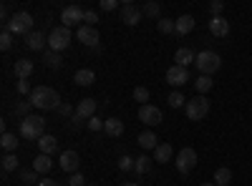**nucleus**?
Returning <instances> with one entry per match:
<instances>
[{"label": "nucleus", "instance_id": "nucleus-50", "mask_svg": "<svg viewBox=\"0 0 252 186\" xmlns=\"http://www.w3.org/2000/svg\"><path fill=\"white\" fill-rule=\"evenodd\" d=\"M121 186H139V184H121Z\"/></svg>", "mask_w": 252, "mask_h": 186}, {"label": "nucleus", "instance_id": "nucleus-49", "mask_svg": "<svg viewBox=\"0 0 252 186\" xmlns=\"http://www.w3.org/2000/svg\"><path fill=\"white\" fill-rule=\"evenodd\" d=\"M199 186H215V184H209V181H207V184H199Z\"/></svg>", "mask_w": 252, "mask_h": 186}, {"label": "nucleus", "instance_id": "nucleus-37", "mask_svg": "<svg viewBox=\"0 0 252 186\" xmlns=\"http://www.w3.org/2000/svg\"><path fill=\"white\" fill-rule=\"evenodd\" d=\"M134 101H139L141 106H144V103L149 101V88H144V86H136V88H134Z\"/></svg>", "mask_w": 252, "mask_h": 186}, {"label": "nucleus", "instance_id": "nucleus-8", "mask_svg": "<svg viewBox=\"0 0 252 186\" xmlns=\"http://www.w3.org/2000/svg\"><path fill=\"white\" fill-rule=\"evenodd\" d=\"M139 121L146 123V126H159L161 123V108L152 106V103H144L139 108Z\"/></svg>", "mask_w": 252, "mask_h": 186}, {"label": "nucleus", "instance_id": "nucleus-19", "mask_svg": "<svg viewBox=\"0 0 252 186\" xmlns=\"http://www.w3.org/2000/svg\"><path fill=\"white\" fill-rule=\"evenodd\" d=\"M159 138H157V133L154 131H144V133H139V138H136V143L144 149V151H152V149H157L159 143H157Z\"/></svg>", "mask_w": 252, "mask_h": 186}, {"label": "nucleus", "instance_id": "nucleus-44", "mask_svg": "<svg viewBox=\"0 0 252 186\" xmlns=\"http://www.w3.org/2000/svg\"><path fill=\"white\" fill-rule=\"evenodd\" d=\"M71 123H73V129L78 131V129H83V126H86L89 121H86V118H81L78 113H73V116H71Z\"/></svg>", "mask_w": 252, "mask_h": 186}, {"label": "nucleus", "instance_id": "nucleus-41", "mask_svg": "<svg viewBox=\"0 0 252 186\" xmlns=\"http://www.w3.org/2000/svg\"><path fill=\"white\" fill-rule=\"evenodd\" d=\"M86 129H89V131H94V133H96V131H103V121H101L98 116H94V118H89Z\"/></svg>", "mask_w": 252, "mask_h": 186}, {"label": "nucleus", "instance_id": "nucleus-4", "mask_svg": "<svg viewBox=\"0 0 252 186\" xmlns=\"http://www.w3.org/2000/svg\"><path fill=\"white\" fill-rule=\"evenodd\" d=\"M194 63H197L199 76H212V73H217V71H220V66H222V58H220L215 51H199Z\"/></svg>", "mask_w": 252, "mask_h": 186}, {"label": "nucleus", "instance_id": "nucleus-35", "mask_svg": "<svg viewBox=\"0 0 252 186\" xmlns=\"http://www.w3.org/2000/svg\"><path fill=\"white\" fill-rule=\"evenodd\" d=\"M141 13H144V15H149V18H157V15L161 13V5L152 0V3H146V5L141 8Z\"/></svg>", "mask_w": 252, "mask_h": 186}, {"label": "nucleus", "instance_id": "nucleus-25", "mask_svg": "<svg viewBox=\"0 0 252 186\" xmlns=\"http://www.w3.org/2000/svg\"><path fill=\"white\" fill-rule=\"evenodd\" d=\"M73 80H76V86H91L94 80H96V73L91 68H81V71H76Z\"/></svg>", "mask_w": 252, "mask_h": 186}, {"label": "nucleus", "instance_id": "nucleus-26", "mask_svg": "<svg viewBox=\"0 0 252 186\" xmlns=\"http://www.w3.org/2000/svg\"><path fill=\"white\" fill-rule=\"evenodd\" d=\"M212 88H215L212 76H199V78L194 80V91H197V96H204V93H209Z\"/></svg>", "mask_w": 252, "mask_h": 186}, {"label": "nucleus", "instance_id": "nucleus-20", "mask_svg": "<svg viewBox=\"0 0 252 186\" xmlns=\"http://www.w3.org/2000/svg\"><path fill=\"white\" fill-rule=\"evenodd\" d=\"M174 23H177V35H189L194 30V18L192 15H179Z\"/></svg>", "mask_w": 252, "mask_h": 186}, {"label": "nucleus", "instance_id": "nucleus-2", "mask_svg": "<svg viewBox=\"0 0 252 186\" xmlns=\"http://www.w3.org/2000/svg\"><path fill=\"white\" fill-rule=\"evenodd\" d=\"M33 26H35L33 15L26 13V10H20V13L10 15V20L5 23V30H8L10 35H26V38H28V35L33 33Z\"/></svg>", "mask_w": 252, "mask_h": 186}, {"label": "nucleus", "instance_id": "nucleus-13", "mask_svg": "<svg viewBox=\"0 0 252 186\" xmlns=\"http://www.w3.org/2000/svg\"><path fill=\"white\" fill-rule=\"evenodd\" d=\"M78 154L76 151H63L61 159H58V166L66 171V174H78Z\"/></svg>", "mask_w": 252, "mask_h": 186}, {"label": "nucleus", "instance_id": "nucleus-17", "mask_svg": "<svg viewBox=\"0 0 252 186\" xmlns=\"http://www.w3.org/2000/svg\"><path fill=\"white\" fill-rule=\"evenodd\" d=\"M26 46H28L31 51H43V48L48 46V35H43L40 30H33V33L26 38Z\"/></svg>", "mask_w": 252, "mask_h": 186}, {"label": "nucleus", "instance_id": "nucleus-21", "mask_svg": "<svg viewBox=\"0 0 252 186\" xmlns=\"http://www.w3.org/2000/svg\"><path fill=\"white\" fill-rule=\"evenodd\" d=\"M35 143H38L40 154H48V156H51V154H56V149H58V141H56V136H48V133H46V136H40Z\"/></svg>", "mask_w": 252, "mask_h": 186}, {"label": "nucleus", "instance_id": "nucleus-1", "mask_svg": "<svg viewBox=\"0 0 252 186\" xmlns=\"http://www.w3.org/2000/svg\"><path fill=\"white\" fill-rule=\"evenodd\" d=\"M31 103H33V108H40V111L61 108V98H58L56 88H51V86H35L31 93Z\"/></svg>", "mask_w": 252, "mask_h": 186}, {"label": "nucleus", "instance_id": "nucleus-30", "mask_svg": "<svg viewBox=\"0 0 252 186\" xmlns=\"http://www.w3.org/2000/svg\"><path fill=\"white\" fill-rule=\"evenodd\" d=\"M152 163H154V159H149V156H136L134 171H136V174H149V171H152Z\"/></svg>", "mask_w": 252, "mask_h": 186}, {"label": "nucleus", "instance_id": "nucleus-22", "mask_svg": "<svg viewBox=\"0 0 252 186\" xmlns=\"http://www.w3.org/2000/svg\"><path fill=\"white\" fill-rule=\"evenodd\" d=\"M172 154H174V149L169 146V143H159V146L154 149V161L157 163H169L172 161Z\"/></svg>", "mask_w": 252, "mask_h": 186}, {"label": "nucleus", "instance_id": "nucleus-18", "mask_svg": "<svg viewBox=\"0 0 252 186\" xmlns=\"http://www.w3.org/2000/svg\"><path fill=\"white\" fill-rule=\"evenodd\" d=\"M103 131H106L111 138H119V136L124 133V121H121V118H116V116L106 118V121H103Z\"/></svg>", "mask_w": 252, "mask_h": 186}, {"label": "nucleus", "instance_id": "nucleus-5", "mask_svg": "<svg viewBox=\"0 0 252 186\" xmlns=\"http://www.w3.org/2000/svg\"><path fill=\"white\" fill-rule=\"evenodd\" d=\"M184 111H187V118H189V121H202V118H207V113H209V98H207V96H194L192 101H187Z\"/></svg>", "mask_w": 252, "mask_h": 186}, {"label": "nucleus", "instance_id": "nucleus-3", "mask_svg": "<svg viewBox=\"0 0 252 186\" xmlns=\"http://www.w3.org/2000/svg\"><path fill=\"white\" fill-rule=\"evenodd\" d=\"M20 136L26 141H38L40 136H46V118L43 116H28L20 121Z\"/></svg>", "mask_w": 252, "mask_h": 186}, {"label": "nucleus", "instance_id": "nucleus-32", "mask_svg": "<svg viewBox=\"0 0 252 186\" xmlns=\"http://www.w3.org/2000/svg\"><path fill=\"white\" fill-rule=\"evenodd\" d=\"M0 163H3V171H5V174H8V171H15V169H18V156H15V154H5Z\"/></svg>", "mask_w": 252, "mask_h": 186}, {"label": "nucleus", "instance_id": "nucleus-7", "mask_svg": "<svg viewBox=\"0 0 252 186\" xmlns=\"http://www.w3.org/2000/svg\"><path fill=\"white\" fill-rule=\"evenodd\" d=\"M192 169H197V151L187 146V149H182V151L177 154V171L187 176Z\"/></svg>", "mask_w": 252, "mask_h": 186}, {"label": "nucleus", "instance_id": "nucleus-42", "mask_svg": "<svg viewBox=\"0 0 252 186\" xmlns=\"http://www.w3.org/2000/svg\"><path fill=\"white\" fill-rule=\"evenodd\" d=\"M18 93H20V96H31V93H33V88H31L28 80H18Z\"/></svg>", "mask_w": 252, "mask_h": 186}, {"label": "nucleus", "instance_id": "nucleus-24", "mask_svg": "<svg viewBox=\"0 0 252 186\" xmlns=\"http://www.w3.org/2000/svg\"><path fill=\"white\" fill-rule=\"evenodd\" d=\"M174 60H177V66L187 68L189 63H194V60H197V55H194V51H189V48H179L174 53Z\"/></svg>", "mask_w": 252, "mask_h": 186}, {"label": "nucleus", "instance_id": "nucleus-46", "mask_svg": "<svg viewBox=\"0 0 252 186\" xmlns=\"http://www.w3.org/2000/svg\"><path fill=\"white\" fill-rule=\"evenodd\" d=\"M116 5H119L116 0H101V10H106V13L109 10H116Z\"/></svg>", "mask_w": 252, "mask_h": 186}, {"label": "nucleus", "instance_id": "nucleus-38", "mask_svg": "<svg viewBox=\"0 0 252 186\" xmlns=\"http://www.w3.org/2000/svg\"><path fill=\"white\" fill-rule=\"evenodd\" d=\"M35 176H38V171H33V169L20 171V181H23L26 186H33V184H35Z\"/></svg>", "mask_w": 252, "mask_h": 186}, {"label": "nucleus", "instance_id": "nucleus-16", "mask_svg": "<svg viewBox=\"0 0 252 186\" xmlns=\"http://www.w3.org/2000/svg\"><path fill=\"white\" fill-rule=\"evenodd\" d=\"M76 113L81 116V118H94L96 116V98H83V101H78V106H76Z\"/></svg>", "mask_w": 252, "mask_h": 186}, {"label": "nucleus", "instance_id": "nucleus-31", "mask_svg": "<svg viewBox=\"0 0 252 186\" xmlns=\"http://www.w3.org/2000/svg\"><path fill=\"white\" fill-rule=\"evenodd\" d=\"M215 181H217V186H227L229 181H232V171H229V169H217L215 171Z\"/></svg>", "mask_w": 252, "mask_h": 186}, {"label": "nucleus", "instance_id": "nucleus-47", "mask_svg": "<svg viewBox=\"0 0 252 186\" xmlns=\"http://www.w3.org/2000/svg\"><path fill=\"white\" fill-rule=\"evenodd\" d=\"M58 111H61V116H73V113H76L73 106H68V103H61V108H58Z\"/></svg>", "mask_w": 252, "mask_h": 186}, {"label": "nucleus", "instance_id": "nucleus-14", "mask_svg": "<svg viewBox=\"0 0 252 186\" xmlns=\"http://www.w3.org/2000/svg\"><path fill=\"white\" fill-rule=\"evenodd\" d=\"M209 33L215 38H224V35H229V23L222 15H212V20H209Z\"/></svg>", "mask_w": 252, "mask_h": 186}, {"label": "nucleus", "instance_id": "nucleus-51", "mask_svg": "<svg viewBox=\"0 0 252 186\" xmlns=\"http://www.w3.org/2000/svg\"><path fill=\"white\" fill-rule=\"evenodd\" d=\"M89 186H96V184H89Z\"/></svg>", "mask_w": 252, "mask_h": 186}, {"label": "nucleus", "instance_id": "nucleus-28", "mask_svg": "<svg viewBox=\"0 0 252 186\" xmlns=\"http://www.w3.org/2000/svg\"><path fill=\"white\" fill-rule=\"evenodd\" d=\"M43 63L48 66V68H61V63H63V58L56 53V51H43Z\"/></svg>", "mask_w": 252, "mask_h": 186}, {"label": "nucleus", "instance_id": "nucleus-33", "mask_svg": "<svg viewBox=\"0 0 252 186\" xmlns=\"http://www.w3.org/2000/svg\"><path fill=\"white\" fill-rule=\"evenodd\" d=\"M166 103H169L172 108H179V106H187V98L179 93V91H174V93H169V98H166Z\"/></svg>", "mask_w": 252, "mask_h": 186}, {"label": "nucleus", "instance_id": "nucleus-11", "mask_svg": "<svg viewBox=\"0 0 252 186\" xmlns=\"http://www.w3.org/2000/svg\"><path fill=\"white\" fill-rule=\"evenodd\" d=\"M166 83H169V86H174V88H179V86L189 83V71L174 63L169 71H166Z\"/></svg>", "mask_w": 252, "mask_h": 186}, {"label": "nucleus", "instance_id": "nucleus-39", "mask_svg": "<svg viewBox=\"0 0 252 186\" xmlns=\"http://www.w3.org/2000/svg\"><path fill=\"white\" fill-rule=\"evenodd\" d=\"M0 48H3V51H10V48H13V35H10L8 30L0 33Z\"/></svg>", "mask_w": 252, "mask_h": 186}, {"label": "nucleus", "instance_id": "nucleus-12", "mask_svg": "<svg viewBox=\"0 0 252 186\" xmlns=\"http://www.w3.org/2000/svg\"><path fill=\"white\" fill-rule=\"evenodd\" d=\"M76 35H78V40L83 46H89V48H96L98 46V30L96 28H91V26H78V30H76Z\"/></svg>", "mask_w": 252, "mask_h": 186}, {"label": "nucleus", "instance_id": "nucleus-48", "mask_svg": "<svg viewBox=\"0 0 252 186\" xmlns=\"http://www.w3.org/2000/svg\"><path fill=\"white\" fill-rule=\"evenodd\" d=\"M38 186H61V184L53 181V179H43V181H38Z\"/></svg>", "mask_w": 252, "mask_h": 186}, {"label": "nucleus", "instance_id": "nucleus-29", "mask_svg": "<svg viewBox=\"0 0 252 186\" xmlns=\"http://www.w3.org/2000/svg\"><path fill=\"white\" fill-rule=\"evenodd\" d=\"M157 28H159V33H164V35H172V33H177V23H174L172 18H159Z\"/></svg>", "mask_w": 252, "mask_h": 186}, {"label": "nucleus", "instance_id": "nucleus-45", "mask_svg": "<svg viewBox=\"0 0 252 186\" xmlns=\"http://www.w3.org/2000/svg\"><path fill=\"white\" fill-rule=\"evenodd\" d=\"M68 186H86V179H83V174H73L68 179Z\"/></svg>", "mask_w": 252, "mask_h": 186}, {"label": "nucleus", "instance_id": "nucleus-6", "mask_svg": "<svg viewBox=\"0 0 252 186\" xmlns=\"http://www.w3.org/2000/svg\"><path fill=\"white\" fill-rule=\"evenodd\" d=\"M68 46H71V28L58 26V28H53V30L48 33V48H51V51L61 53V51H66Z\"/></svg>", "mask_w": 252, "mask_h": 186}, {"label": "nucleus", "instance_id": "nucleus-15", "mask_svg": "<svg viewBox=\"0 0 252 186\" xmlns=\"http://www.w3.org/2000/svg\"><path fill=\"white\" fill-rule=\"evenodd\" d=\"M33 71H35V66H33V60H26V58H18L15 63H13V73H15V76H18L20 80H28Z\"/></svg>", "mask_w": 252, "mask_h": 186}, {"label": "nucleus", "instance_id": "nucleus-43", "mask_svg": "<svg viewBox=\"0 0 252 186\" xmlns=\"http://www.w3.org/2000/svg\"><path fill=\"white\" fill-rule=\"evenodd\" d=\"M209 10H212V15H222L224 3H222V0H212V3H209Z\"/></svg>", "mask_w": 252, "mask_h": 186}, {"label": "nucleus", "instance_id": "nucleus-36", "mask_svg": "<svg viewBox=\"0 0 252 186\" xmlns=\"http://www.w3.org/2000/svg\"><path fill=\"white\" fill-rule=\"evenodd\" d=\"M134 166H136V159H131V156H121L119 159V169L121 171H134Z\"/></svg>", "mask_w": 252, "mask_h": 186}, {"label": "nucleus", "instance_id": "nucleus-27", "mask_svg": "<svg viewBox=\"0 0 252 186\" xmlns=\"http://www.w3.org/2000/svg\"><path fill=\"white\" fill-rule=\"evenodd\" d=\"M0 146H3V151L13 154L18 149V136L10 133V131H3V136H0Z\"/></svg>", "mask_w": 252, "mask_h": 186}, {"label": "nucleus", "instance_id": "nucleus-9", "mask_svg": "<svg viewBox=\"0 0 252 186\" xmlns=\"http://www.w3.org/2000/svg\"><path fill=\"white\" fill-rule=\"evenodd\" d=\"M83 15H86V10H83V8L68 5V8H63V13H61V23L66 26V28H73L76 23H81V20H83Z\"/></svg>", "mask_w": 252, "mask_h": 186}, {"label": "nucleus", "instance_id": "nucleus-40", "mask_svg": "<svg viewBox=\"0 0 252 186\" xmlns=\"http://www.w3.org/2000/svg\"><path fill=\"white\" fill-rule=\"evenodd\" d=\"M83 26H91V28L98 26V15H96V10H86V15H83Z\"/></svg>", "mask_w": 252, "mask_h": 186}, {"label": "nucleus", "instance_id": "nucleus-34", "mask_svg": "<svg viewBox=\"0 0 252 186\" xmlns=\"http://www.w3.org/2000/svg\"><path fill=\"white\" fill-rule=\"evenodd\" d=\"M31 108H33V103H31V101L18 103V106H15V116H20V118H28V116H31Z\"/></svg>", "mask_w": 252, "mask_h": 186}, {"label": "nucleus", "instance_id": "nucleus-10", "mask_svg": "<svg viewBox=\"0 0 252 186\" xmlns=\"http://www.w3.org/2000/svg\"><path fill=\"white\" fill-rule=\"evenodd\" d=\"M141 15H144V13H141L134 3H124V5H121V10H119V18L124 20L126 26H131V28H134V26H139Z\"/></svg>", "mask_w": 252, "mask_h": 186}, {"label": "nucleus", "instance_id": "nucleus-23", "mask_svg": "<svg viewBox=\"0 0 252 186\" xmlns=\"http://www.w3.org/2000/svg\"><path fill=\"white\" fill-rule=\"evenodd\" d=\"M51 169H53L51 156H48V154H38L35 161H33V171H38V174H48Z\"/></svg>", "mask_w": 252, "mask_h": 186}]
</instances>
